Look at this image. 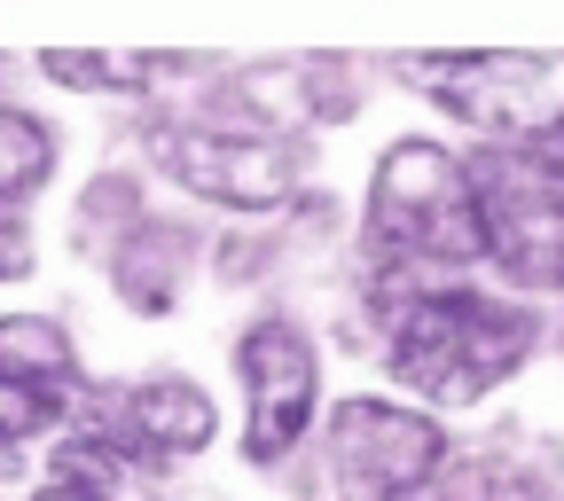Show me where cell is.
I'll list each match as a JSON object with an SVG mask.
<instances>
[{
    "instance_id": "5",
    "label": "cell",
    "mask_w": 564,
    "mask_h": 501,
    "mask_svg": "<svg viewBox=\"0 0 564 501\" xmlns=\"http://www.w3.org/2000/svg\"><path fill=\"white\" fill-rule=\"evenodd\" d=\"M329 462H337V501H408L447 470V439L415 407L345 400L329 415Z\"/></svg>"
},
{
    "instance_id": "2",
    "label": "cell",
    "mask_w": 564,
    "mask_h": 501,
    "mask_svg": "<svg viewBox=\"0 0 564 501\" xmlns=\"http://www.w3.org/2000/svg\"><path fill=\"white\" fill-rule=\"evenodd\" d=\"M369 259L377 266H470L486 259L470 165L440 141H392L369 181Z\"/></svg>"
},
{
    "instance_id": "4",
    "label": "cell",
    "mask_w": 564,
    "mask_h": 501,
    "mask_svg": "<svg viewBox=\"0 0 564 501\" xmlns=\"http://www.w3.org/2000/svg\"><path fill=\"white\" fill-rule=\"evenodd\" d=\"M408 79L455 118L486 126L502 150L564 133V55H415Z\"/></svg>"
},
{
    "instance_id": "10",
    "label": "cell",
    "mask_w": 564,
    "mask_h": 501,
    "mask_svg": "<svg viewBox=\"0 0 564 501\" xmlns=\"http://www.w3.org/2000/svg\"><path fill=\"white\" fill-rule=\"evenodd\" d=\"M47 173H55V133L40 118H24V110H0V211L40 196Z\"/></svg>"
},
{
    "instance_id": "14",
    "label": "cell",
    "mask_w": 564,
    "mask_h": 501,
    "mask_svg": "<svg viewBox=\"0 0 564 501\" xmlns=\"http://www.w3.org/2000/svg\"><path fill=\"white\" fill-rule=\"evenodd\" d=\"M17 274H32V236L17 211H0V282H17Z\"/></svg>"
},
{
    "instance_id": "11",
    "label": "cell",
    "mask_w": 564,
    "mask_h": 501,
    "mask_svg": "<svg viewBox=\"0 0 564 501\" xmlns=\"http://www.w3.org/2000/svg\"><path fill=\"white\" fill-rule=\"evenodd\" d=\"M40 70L70 95H141L158 79V55H79V47H47Z\"/></svg>"
},
{
    "instance_id": "12",
    "label": "cell",
    "mask_w": 564,
    "mask_h": 501,
    "mask_svg": "<svg viewBox=\"0 0 564 501\" xmlns=\"http://www.w3.org/2000/svg\"><path fill=\"white\" fill-rule=\"evenodd\" d=\"M415 501H556V493L518 462H463V470H440Z\"/></svg>"
},
{
    "instance_id": "1",
    "label": "cell",
    "mask_w": 564,
    "mask_h": 501,
    "mask_svg": "<svg viewBox=\"0 0 564 501\" xmlns=\"http://www.w3.org/2000/svg\"><path fill=\"white\" fill-rule=\"evenodd\" d=\"M541 345V314L478 291H415L392 314V377L432 407H478Z\"/></svg>"
},
{
    "instance_id": "8",
    "label": "cell",
    "mask_w": 564,
    "mask_h": 501,
    "mask_svg": "<svg viewBox=\"0 0 564 501\" xmlns=\"http://www.w3.org/2000/svg\"><path fill=\"white\" fill-rule=\"evenodd\" d=\"M133 423H141V439H150V455H196L212 447V432H220V407H212L188 377H158V384H141L133 392Z\"/></svg>"
},
{
    "instance_id": "6",
    "label": "cell",
    "mask_w": 564,
    "mask_h": 501,
    "mask_svg": "<svg viewBox=\"0 0 564 501\" xmlns=\"http://www.w3.org/2000/svg\"><path fill=\"white\" fill-rule=\"evenodd\" d=\"M158 157L165 173L204 196V204H228V211H274L291 204L299 188V157L267 133H212V126H181V133H158Z\"/></svg>"
},
{
    "instance_id": "7",
    "label": "cell",
    "mask_w": 564,
    "mask_h": 501,
    "mask_svg": "<svg viewBox=\"0 0 564 501\" xmlns=\"http://www.w3.org/2000/svg\"><path fill=\"white\" fill-rule=\"evenodd\" d=\"M236 361H243V384H251L243 455L251 462H282V455L306 439V423H314V392H322L314 345L291 322H251L243 345H236Z\"/></svg>"
},
{
    "instance_id": "3",
    "label": "cell",
    "mask_w": 564,
    "mask_h": 501,
    "mask_svg": "<svg viewBox=\"0 0 564 501\" xmlns=\"http://www.w3.org/2000/svg\"><path fill=\"white\" fill-rule=\"evenodd\" d=\"M486 259L525 291H564V157L486 150L470 165Z\"/></svg>"
},
{
    "instance_id": "16",
    "label": "cell",
    "mask_w": 564,
    "mask_h": 501,
    "mask_svg": "<svg viewBox=\"0 0 564 501\" xmlns=\"http://www.w3.org/2000/svg\"><path fill=\"white\" fill-rule=\"evenodd\" d=\"M9 462H17V455H9V447H0V470H9Z\"/></svg>"
},
{
    "instance_id": "9",
    "label": "cell",
    "mask_w": 564,
    "mask_h": 501,
    "mask_svg": "<svg viewBox=\"0 0 564 501\" xmlns=\"http://www.w3.org/2000/svg\"><path fill=\"white\" fill-rule=\"evenodd\" d=\"M79 352L70 337L40 314H0V384H40V392H70Z\"/></svg>"
},
{
    "instance_id": "15",
    "label": "cell",
    "mask_w": 564,
    "mask_h": 501,
    "mask_svg": "<svg viewBox=\"0 0 564 501\" xmlns=\"http://www.w3.org/2000/svg\"><path fill=\"white\" fill-rule=\"evenodd\" d=\"M40 501H102V493H79V486H47Z\"/></svg>"
},
{
    "instance_id": "13",
    "label": "cell",
    "mask_w": 564,
    "mask_h": 501,
    "mask_svg": "<svg viewBox=\"0 0 564 501\" xmlns=\"http://www.w3.org/2000/svg\"><path fill=\"white\" fill-rule=\"evenodd\" d=\"M63 415V392H40V384H0V447H17L32 432Z\"/></svg>"
}]
</instances>
